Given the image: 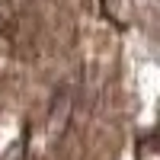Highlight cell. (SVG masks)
<instances>
[{"label": "cell", "instance_id": "obj_1", "mask_svg": "<svg viewBox=\"0 0 160 160\" xmlns=\"http://www.w3.org/2000/svg\"><path fill=\"white\" fill-rule=\"evenodd\" d=\"M138 160H157V135H144L138 141Z\"/></svg>", "mask_w": 160, "mask_h": 160}]
</instances>
